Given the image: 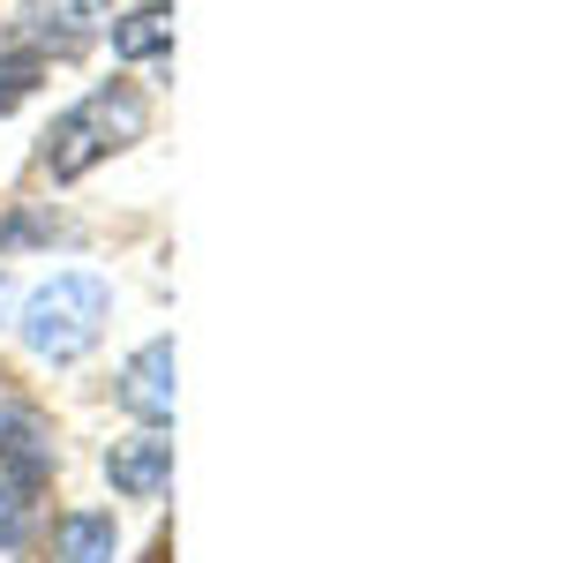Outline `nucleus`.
Here are the masks:
<instances>
[{
    "label": "nucleus",
    "mask_w": 563,
    "mask_h": 563,
    "mask_svg": "<svg viewBox=\"0 0 563 563\" xmlns=\"http://www.w3.org/2000/svg\"><path fill=\"white\" fill-rule=\"evenodd\" d=\"M121 406H129L143 429H166L174 421V339H151L121 368Z\"/></svg>",
    "instance_id": "5"
},
{
    "label": "nucleus",
    "mask_w": 563,
    "mask_h": 563,
    "mask_svg": "<svg viewBox=\"0 0 563 563\" xmlns=\"http://www.w3.org/2000/svg\"><path fill=\"white\" fill-rule=\"evenodd\" d=\"M53 541H60V563H113V511H68Z\"/></svg>",
    "instance_id": "8"
},
{
    "label": "nucleus",
    "mask_w": 563,
    "mask_h": 563,
    "mask_svg": "<svg viewBox=\"0 0 563 563\" xmlns=\"http://www.w3.org/2000/svg\"><path fill=\"white\" fill-rule=\"evenodd\" d=\"M106 31H113V53H121V60H158V53L174 45V8H166V0H143L135 15L106 23Z\"/></svg>",
    "instance_id": "7"
},
{
    "label": "nucleus",
    "mask_w": 563,
    "mask_h": 563,
    "mask_svg": "<svg viewBox=\"0 0 563 563\" xmlns=\"http://www.w3.org/2000/svg\"><path fill=\"white\" fill-rule=\"evenodd\" d=\"M8 301H15V286H8V271H0V316H8Z\"/></svg>",
    "instance_id": "10"
},
{
    "label": "nucleus",
    "mask_w": 563,
    "mask_h": 563,
    "mask_svg": "<svg viewBox=\"0 0 563 563\" xmlns=\"http://www.w3.org/2000/svg\"><path fill=\"white\" fill-rule=\"evenodd\" d=\"M106 481H113L121 496H158V488L174 481V435H166V429L121 435V443L106 451Z\"/></svg>",
    "instance_id": "6"
},
{
    "label": "nucleus",
    "mask_w": 563,
    "mask_h": 563,
    "mask_svg": "<svg viewBox=\"0 0 563 563\" xmlns=\"http://www.w3.org/2000/svg\"><path fill=\"white\" fill-rule=\"evenodd\" d=\"M45 474H53V443H45L38 413L0 406V504H8V511H31Z\"/></svg>",
    "instance_id": "4"
},
{
    "label": "nucleus",
    "mask_w": 563,
    "mask_h": 563,
    "mask_svg": "<svg viewBox=\"0 0 563 563\" xmlns=\"http://www.w3.org/2000/svg\"><path fill=\"white\" fill-rule=\"evenodd\" d=\"M143 129H151L143 90H129V84L90 90L84 106H68V113L53 121V135H45V174L53 180H84V174H98L113 151L143 143Z\"/></svg>",
    "instance_id": "1"
},
{
    "label": "nucleus",
    "mask_w": 563,
    "mask_h": 563,
    "mask_svg": "<svg viewBox=\"0 0 563 563\" xmlns=\"http://www.w3.org/2000/svg\"><path fill=\"white\" fill-rule=\"evenodd\" d=\"M106 316H113V286L90 271H60L23 301V346L38 361H84L106 331Z\"/></svg>",
    "instance_id": "2"
},
{
    "label": "nucleus",
    "mask_w": 563,
    "mask_h": 563,
    "mask_svg": "<svg viewBox=\"0 0 563 563\" xmlns=\"http://www.w3.org/2000/svg\"><path fill=\"white\" fill-rule=\"evenodd\" d=\"M113 23V0H23L15 8V45L31 53H84L98 31Z\"/></svg>",
    "instance_id": "3"
},
{
    "label": "nucleus",
    "mask_w": 563,
    "mask_h": 563,
    "mask_svg": "<svg viewBox=\"0 0 563 563\" xmlns=\"http://www.w3.org/2000/svg\"><path fill=\"white\" fill-rule=\"evenodd\" d=\"M38 53H15V60H0V113H8V106H15V98H31V90H38Z\"/></svg>",
    "instance_id": "9"
}]
</instances>
